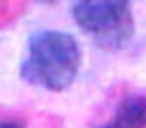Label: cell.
<instances>
[{
  "label": "cell",
  "mask_w": 146,
  "mask_h": 128,
  "mask_svg": "<svg viewBox=\"0 0 146 128\" xmlns=\"http://www.w3.org/2000/svg\"><path fill=\"white\" fill-rule=\"evenodd\" d=\"M81 68V47L65 32L45 29L29 38L20 63L23 81L50 92H63L74 83Z\"/></svg>",
  "instance_id": "1"
},
{
  "label": "cell",
  "mask_w": 146,
  "mask_h": 128,
  "mask_svg": "<svg viewBox=\"0 0 146 128\" xmlns=\"http://www.w3.org/2000/svg\"><path fill=\"white\" fill-rule=\"evenodd\" d=\"M72 18L101 50H121L135 36L130 0H74Z\"/></svg>",
  "instance_id": "2"
},
{
  "label": "cell",
  "mask_w": 146,
  "mask_h": 128,
  "mask_svg": "<svg viewBox=\"0 0 146 128\" xmlns=\"http://www.w3.org/2000/svg\"><path fill=\"white\" fill-rule=\"evenodd\" d=\"M119 128H146V97H126L115 112Z\"/></svg>",
  "instance_id": "3"
},
{
  "label": "cell",
  "mask_w": 146,
  "mask_h": 128,
  "mask_svg": "<svg viewBox=\"0 0 146 128\" xmlns=\"http://www.w3.org/2000/svg\"><path fill=\"white\" fill-rule=\"evenodd\" d=\"M0 128H25V124L18 119H0Z\"/></svg>",
  "instance_id": "4"
},
{
  "label": "cell",
  "mask_w": 146,
  "mask_h": 128,
  "mask_svg": "<svg viewBox=\"0 0 146 128\" xmlns=\"http://www.w3.org/2000/svg\"><path fill=\"white\" fill-rule=\"evenodd\" d=\"M101 128H119V126H117V124L112 121V124H106V126H101Z\"/></svg>",
  "instance_id": "5"
},
{
  "label": "cell",
  "mask_w": 146,
  "mask_h": 128,
  "mask_svg": "<svg viewBox=\"0 0 146 128\" xmlns=\"http://www.w3.org/2000/svg\"><path fill=\"white\" fill-rule=\"evenodd\" d=\"M43 2H54V0H43Z\"/></svg>",
  "instance_id": "6"
}]
</instances>
